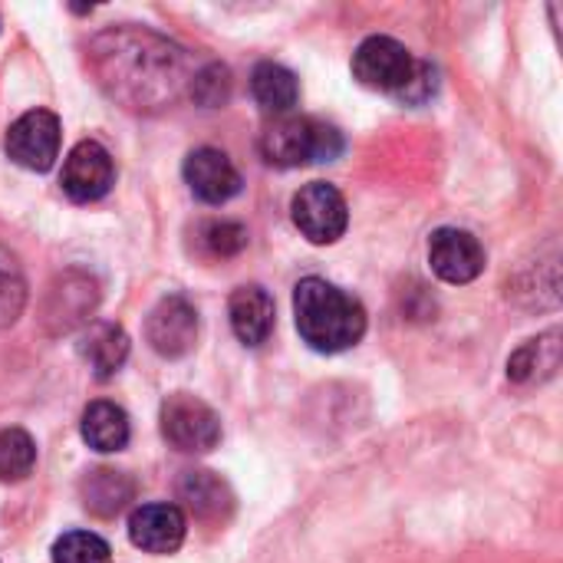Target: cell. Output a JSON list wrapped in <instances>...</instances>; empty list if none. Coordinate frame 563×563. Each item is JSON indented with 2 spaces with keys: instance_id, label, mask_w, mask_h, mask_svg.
Here are the masks:
<instances>
[{
  "instance_id": "obj_24",
  "label": "cell",
  "mask_w": 563,
  "mask_h": 563,
  "mask_svg": "<svg viewBox=\"0 0 563 563\" xmlns=\"http://www.w3.org/2000/svg\"><path fill=\"white\" fill-rule=\"evenodd\" d=\"M205 244L218 257H234L247 247V231L238 221H214L205 228Z\"/></svg>"
},
{
  "instance_id": "obj_15",
  "label": "cell",
  "mask_w": 563,
  "mask_h": 563,
  "mask_svg": "<svg viewBox=\"0 0 563 563\" xmlns=\"http://www.w3.org/2000/svg\"><path fill=\"white\" fill-rule=\"evenodd\" d=\"M96 307V284L82 274H66L59 284H53L49 297H46V323H53L56 333L73 330L76 323H82Z\"/></svg>"
},
{
  "instance_id": "obj_17",
  "label": "cell",
  "mask_w": 563,
  "mask_h": 563,
  "mask_svg": "<svg viewBox=\"0 0 563 563\" xmlns=\"http://www.w3.org/2000/svg\"><path fill=\"white\" fill-rule=\"evenodd\" d=\"M79 435H82V442L92 452L112 455V452H122L129 445L132 426H129V416H125L122 406L99 399V402H89L86 406L82 422H79Z\"/></svg>"
},
{
  "instance_id": "obj_3",
  "label": "cell",
  "mask_w": 563,
  "mask_h": 563,
  "mask_svg": "<svg viewBox=\"0 0 563 563\" xmlns=\"http://www.w3.org/2000/svg\"><path fill=\"white\" fill-rule=\"evenodd\" d=\"M353 76L360 86L396 96L399 102L422 106L435 96V69L422 59H416L399 40L393 36H369L353 53Z\"/></svg>"
},
{
  "instance_id": "obj_23",
  "label": "cell",
  "mask_w": 563,
  "mask_h": 563,
  "mask_svg": "<svg viewBox=\"0 0 563 563\" xmlns=\"http://www.w3.org/2000/svg\"><path fill=\"white\" fill-rule=\"evenodd\" d=\"M188 92H191V99H195L198 106H205V109L224 106V102L231 99V73H228V66L211 63V66L198 69V73L191 76V82H188Z\"/></svg>"
},
{
  "instance_id": "obj_22",
  "label": "cell",
  "mask_w": 563,
  "mask_h": 563,
  "mask_svg": "<svg viewBox=\"0 0 563 563\" xmlns=\"http://www.w3.org/2000/svg\"><path fill=\"white\" fill-rule=\"evenodd\" d=\"M53 563H112V548L92 531H69L53 544Z\"/></svg>"
},
{
  "instance_id": "obj_11",
  "label": "cell",
  "mask_w": 563,
  "mask_h": 563,
  "mask_svg": "<svg viewBox=\"0 0 563 563\" xmlns=\"http://www.w3.org/2000/svg\"><path fill=\"white\" fill-rule=\"evenodd\" d=\"M185 181L191 195L205 205H224L241 191V172L221 148H195L185 158Z\"/></svg>"
},
{
  "instance_id": "obj_16",
  "label": "cell",
  "mask_w": 563,
  "mask_h": 563,
  "mask_svg": "<svg viewBox=\"0 0 563 563\" xmlns=\"http://www.w3.org/2000/svg\"><path fill=\"white\" fill-rule=\"evenodd\" d=\"M79 356L89 363L96 379H112L129 360V336L119 323L99 320L79 340Z\"/></svg>"
},
{
  "instance_id": "obj_2",
  "label": "cell",
  "mask_w": 563,
  "mask_h": 563,
  "mask_svg": "<svg viewBox=\"0 0 563 563\" xmlns=\"http://www.w3.org/2000/svg\"><path fill=\"white\" fill-rule=\"evenodd\" d=\"M294 317L303 343L317 353H343L366 333L363 303L323 277H307L294 287Z\"/></svg>"
},
{
  "instance_id": "obj_7",
  "label": "cell",
  "mask_w": 563,
  "mask_h": 563,
  "mask_svg": "<svg viewBox=\"0 0 563 563\" xmlns=\"http://www.w3.org/2000/svg\"><path fill=\"white\" fill-rule=\"evenodd\" d=\"M59 119L49 109H30L7 129V155L26 172H49L59 158Z\"/></svg>"
},
{
  "instance_id": "obj_4",
  "label": "cell",
  "mask_w": 563,
  "mask_h": 563,
  "mask_svg": "<svg viewBox=\"0 0 563 563\" xmlns=\"http://www.w3.org/2000/svg\"><path fill=\"white\" fill-rule=\"evenodd\" d=\"M343 152L340 129L307 119V115H280L261 135V155L277 168H300L317 162H333Z\"/></svg>"
},
{
  "instance_id": "obj_6",
  "label": "cell",
  "mask_w": 563,
  "mask_h": 563,
  "mask_svg": "<svg viewBox=\"0 0 563 563\" xmlns=\"http://www.w3.org/2000/svg\"><path fill=\"white\" fill-rule=\"evenodd\" d=\"M290 218L310 244H333L346 234L350 208H346V198L333 185L310 181L294 195Z\"/></svg>"
},
{
  "instance_id": "obj_1",
  "label": "cell",
  "mask_w": 563,
  "mask_h": 563,
  "mask_svg": "<svg viewBox=\"0 0 563 563\" xmlns=\"http://www.w3.org/2000/svg\"><path fill=\"white\" fill-rule=\"evenodd\" d=\"M89 66L99 86L125 109L148 112L172 106L191 76L188 59L168 40L148 30H106L89 46Z\"/></svg>"
},
{
  "instance_id": "obj_18",
  "label": "cell",
  "mask_w": 563,
  "mask_h": 563,
  "mask_svg": "<svg viewBox=\"0 0 563 563\" xmlns=\"http://www.w3.org/2000/svg\"><path fill=\"white\" fill-rule=\"evenodd\" d=\"M79 498H82V508L92 511L96 518H115L135 498V485H132V478L125 472L92 468L79 482Z\"/></svg>"
},
{
  "instance_id": "obj_14",
  "label": "cell",
  "mask_w": 563,
  "mask_h": 563,
  "mask_svg": "<svg viewBox=\"0 0 563 563\" xmlns=\"http://www.w3.org/2000/svg\"><path fill=\"white\" fill-rule=\"evenodd\" d=\"M228 317H231V330L234 336L257 350L271 340L274 333V297L257 287V284H244L231 294L228 300Z\"/></svg>"
},
{
  "instance_id": "obj_20",
  "label": "cell",
  "mask_w": 563,
  "mask_h": 563,
  "mask_svg": "<svg viewBox=\"0 0 563 563\" xmlns=\"http://www.w3.org/2000/svg\"><path fill=\"white\" fill-rule=\"evenodd\" d=\"M561 363V333L551 330L538 340H528L511 360H508V379L518 383V386H531L538 379H548L554 376Z\"/></svg>"
},
{
  "instance_id": "obj_9",
  "label": "cell",
  "mask_w": 563,
  "mask_h": 563,
  "mask_svg": "<svg viewBox=\"0 0 563 563\" xmlns=\"http://www.w3.org/2000/svg\"><path fill=\"white\" fill-rule=\"evenodd\" d=\"M148 346L165 360H181L198 343V310L185 297H165L145 320Z\"/></svg>"
},
{
  "instance_id": "obj_5",
  "label": "cell",
  "mask_w": 563,
  "mask_h": 563,
  "mask_svg": "<svg viewBox=\"0 0 563 563\" xmlns=\"http://www.w3.org/2000/svg\"><path fill=\"white\" fill-rule=\"evenodd\" d=\"M158 422H162L165 442L172 449L185 452V455H205V452L218 449V442H221L218 412L208 402H201L198 396H188V393H172L162 402Z\"/></svg>"
},
{
  "instance_id": "obj_13",
  "label": "cell",
  "mask_w": 563,
  "mask_h": 563,
  "mask_svg": "<svg viewBox=\"0 0 563 563\" xmlns=\"http://www.w3.org/2000/svg\"><path fill=\"white\" fill-rule=\"evenodd\" d=\"M178 501L185 505V511L195 521H201L208 528H221L234 515V492L228 488V482L221 475L205 472V468H195V472L181 475Z\"/></svg>"
},
{
  "instance_id": "obj_8",
  "label": "cell",
  "mask_w": 563,
  "mask_h": 563,
  "mask_svg": "<svg viewBox=\"0 0 563 563\" xmlns=\"http://www.w3.org/2000/svg\"><path fill=\"white\" fill-rule=\"evenodd\" d=\"M59 185H63L66 198H73V201H79V205H89V201L106 198L109 188L115 185V165H112L109 148L99 145L96 139L79 142V145L66 155V162H63Z\"/></svg>"
},
{
  "instance_id": "obj_12",
  "label": "cell",
  "mask_w": 563,
  "mask_h": 563,
  "mask_svg": "<svg viewBox=\"0 0 563 563\" xmlns=\"http://www.w3.org/2000/svg\"><path fill=\"white\" fill-rule=\"evenodd\" d=\"M185 515L178 505H142L129 518V541L145 554H175L185 544Z\"/></svg>"
},
{
  "instance_id": "obj_21",
  "label": "cell",
  "mask_w": 563,
  "mask_h": 563,
  "mask_svg": "<svg viewBox=\"0 0 563 563\" xmlns=\"http://www.w3.org/2000/svg\"><path fill=\"white\" fill-rule=\"evenodd\" d=\"M36 465V442L23 429H3L0 432V482L16 485L23 482Z\"/></svg>"
},
{
  "instance_id": "obj_10",
  "label": "cell",
  "mask_w": 563,
  "mask_h": 563,
  "mask_svg": "<svg viewBox=\"0 0 563 563\" xmlns=\"http://www.w3.org/2000/svg\"><path fill=\"white\" fill-rule=\"evenodd\" d=\"M429 264L445 284H472L485 271V247L462 228H439L429 238Z\"/></svg>"
},
{
  "instance_id": "obj_19",
  "label": "cell",
  "mask_w": 563,
  "mask_h": 563,
  "mask_svg": "<svg viewBox=\"0 0 563 563\" xmlns=\"http://www.w3.org/2000/svg\"><path fill=\"white\" fill-rule=\"evenodd\" d=\"M251 96L264 112L280 119V115L294 112V106L300 99V82L280 63H257L251 73Z\"/></svg>"
}]
</instances>
